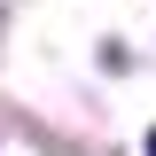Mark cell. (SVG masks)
Wrapping results in <instances>:
<instances>
[{"label": "cell", "mask_w": 156, "mask_h": 156, "mask_svg": "<svg viewBox=\"0 0 156 156\" xmlns=\"http://www.w3.org/2000/svg\"><path fill=\"white\" fill-rule=\"evenodd\" d=\"M148 156H156V133H148Z\"/></svg>", "instance_id": "cell-1"}]
</instances>
